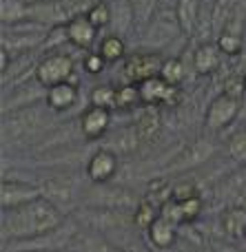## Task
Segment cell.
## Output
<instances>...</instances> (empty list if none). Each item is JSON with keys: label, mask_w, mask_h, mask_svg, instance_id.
Segmentation results:
<instances>
[{"label": "cell", "mask_w": 246, "mask_h": 252, "mask_svg": "<svg viewBox=\"0 0 246 252\" xmlns=\"http://www.w3.org/2000/svg\"><path fill=\"white\" fill-rule=\"evenodd\" d=\"M65 217L62 210L47 197H38L34 201L18 206L11 210H2V239L4 241H29L58 230Z\"/></svg>", "instance_id": "cell-1"}, {"label": "cell", "mask_w": 246, "mask_h": 252, "mask_svg": "<svg viewBox=\"0 0 246 252\" xmlns=\"http://www.w3.org/2000/svg\"><path fill=\"white\" fill-rule=\"evenodd\" d=\"M51 113H56V111L49 109L47 102H38V104L2 113V139L4 142L7 139L9 142H20V139L42 133L49 126Z\"/></svg>", "instance_id": "cell-2"}, {"label": "cell", "mask_w": 246, "mask_h": 252, "mask_svg": "<svg viewBox=\"0 0 246 252\" xmlns=\"http://www.w3.org/2000/svg\"><path fill=\"white\" fill-rule=\"evenodd\" d=\"M180 35L184 33H182L176 11H158L153 20L146 25V29L142 31V44H144L146 51H160Z\"/></svg>", "instance_id": "cell-3"}, {"label": "cell", "mask_w": 246, "mask_h": 252, "mask_svg": "<svg viewBox=\"0 0 246 252\" xmlns=\"http://www.w3.org/2000/svg\"><path fill=\"white\" fill-rule=\"evenodd\" d=\"M73 73H75V60L69 53H62V49L60 51L44 53L38 60V66H35V78L47 89L62 82H71Z\"/></svg>", "instance_id": "cell-4"}, {"label": "cell", "mask_w": 246, "mask_h": 252, "mask_svg": "<svg viewBox=\"0 0 246 252\" xmlns=\"http://www.w3.org/2000/svg\"><path fill=\"white\" fill-rule=\"evenodd\" d=\"M164 58L158 51H138V53H129L124 58V78L131 84H142L144 80L158 78L162 71Z\"/></svg>", "instance_id": "cell-5"}, {"label": "cell", "mask_w": 246, "mask_h": 252, "mask_svg": "<svg viewBox=\"0 0 246 252\" xmlns=\"http://www.w3.org/2000/svg\"><path fill=\"white\" fill-rule=\"evenodd\" d=\"M242 109V100H235V97L220 93L211 100V104L207 106V113H204V126L209 130H222L226 126H231L235 122V118L240 115Z\"/></svg>", "instance_id": "cell-6"}, {"label": "cell", "mask_w": 246, "mask_h": 252, "mask_svg": "<svg viewBox=\"0 0 246 252\" xmlns=\"http://www.w3.org/2000/svg\"><path fill=\"white\" fill-rule=\"evenodd\" d=\"M73 16V9L65 0H34V2H29V18L49 27V29L67 25Z\"/></svg>", "instance_id": "cell-7"}, {"label": "cell", "mask_w": 246, "mask_h": 252, "mask_svg": "<svg viewBox=\"0 0 246 252\" xmlns=\"http://www.w3.org/2000/svg\"><path fill=\"white\" fill-rule=\"evenodd\" d=\"M140 87V97L144 106H176L180 102V87H171L162 78L144 80Z\"/></svg>", "instance_id": "cell-8"}, {"label": "cell", "mask_w": 246, "mask_h": 252, "mask_svg": "<svg viewBox=\"0 0 246 252\" xmlns=\"http://www.w3.org/2000/svg\"><path fill=\"white\" fill-rule=\"evenodd\" d=\"M215 153L213 144L209 139H195V142L186 144L171 161H169L167 168L173 170V173H182V170H191V168H198L200 164L209 159V157Z\"/></svg>", "instance_id": "cell-9"}, {"label": "cell", "mask_w": 246, "mask_h": 252, "mask_svg": "<svg viewBox=\"0 0 246 252\" xmlns=\"http://www.w3.org/2000/svg\"><path fill=\"white\" fill-rule=\"evenodd\" d=\"M78 126H80V133H82L84 139H102L106 133H109V126H111V111L106 109H100V106H91L82 111L78 120Z\"/></svg>", "instance_id": "cell-10"}, {"label": "cell", "mask_w": 246, "mask_h": 252, "mask_svg": "<svg viewBox=\"0 0 246 252\" xmlns=\"http://www.w3.org/2000/svg\"><path fill=\"white\" fill-rule=\"evenodd\" d=\"M118 173V155L109 148H98L87 161V175L93 184H109Z\"/></svg>", "instance_id": "cell-11"}, {"label": "cell", "mask_w": 246, "mask_h": 252, "mask_svg": "<svg viewBox=\"0 0 246 252\" xmlns=\"http://www.w3.org/2000/svg\"><path fill=\"white\" fill-rule=\"evenodd\" d=\"M42 197L38 186H31V184H25V182H13V179H4L0 184V206L2 210H11V208H18V206L27 204V201H34Z\"/></svg>", "instance_id": "cell-12"}, {"label": "cell", "mask_w": 246, "mask_h": 252, "mask_svg": "<svg viewBox=\"0 0 246 252\" xmlns=\"http://www.w3.org/2000/svg\"><path fill=\"white\" fill-rule=\"evenodd\" d=\"M222 58H224V53L220 51V47L215 42H200L193 49L191 64H193V71L198 75L209 78V75H213L222 66Z\"/></svg>", "instance_id": "cell-13"}, {"label": "cell", "mask_w": 246, "mask_h": 252, "mask_svg": "<svg viewBox=\"0 0 246 252\" xmlns=\"http://www.w3.org/2000/svg\"><path fill=\"white\" fill-rule=\"evenodd\" d=\"M67 33H69V44H73L75 49L89 51V49L96 47L98 29L89 22V18L84 13H78L67 22Z\"/></svg>", "instance_id": "cell-14"}, {"label": "cell", "mask_w": 246, "mask_h": 252, "mask_svg": "<svg viewBox=\"0 0 246 252\" xmlns=\"http://www.w3.org/2000/svg\"><path fill=\"white\" fill-rule=\"evenodd\" d=\"M140 144H142L140 135H138L136 126L131 124V126H122V128L113 130L105 139V146L102 148H109V151H113L120 157V155H133L140 148Z\"/></svg>", "instance_id": "cell-15"}, {"label": "cell", "mask_w": 246, "mask_h": 252, "mask_svg": "<svg viewBox=\"0 0 246 252\" xmlns=\"http://www.w3.org/2000/svg\"><path fill=\"white\" fill-rule=\"evenodd\" d=\"M111 7V33L127 38L131 29H136V16H133V7L129 0H109Z\"/></svg>", "instance_id": "cell-16"}, {"label": "cell", "mask_w": 246, "mask_h": 252, "mask_svg": "<svg viewBox=\"0 0 246 252\" xmlns=\"http://www.w3.org/2000/svg\"><path fill=\"white\" fill-rule=\"evenodd\" d=\"M78 84L75 82H62V84H56V87H49L47 89V97H44V102H47V106L51 111H56V113H65V111H69L71 106L78 102Z\"/></svg>", "instance_id": "cell-17"}, {"label": "cell", "mask_w": 246, "mask_h": 252, "mask_svg": "<svg viewBox=\"0 0 246 252\" xmlns=\"http://www.w3.org/2000/svg\"><path fill=\"white\" fill-rule=\"evenodd\" d=\"M133 126H136L142 144L155 139L160 135V130H162V118H160L158 106H144L142 104V109L138 111L136 120H133Z\"/></svg>", "instance_id": "cell-18"}, {"label": "cell", "mask_w": 246, "mask_h": 252, "mask_svg": "<svg viewBox=\"0 0 246 252\" xmlns=\"http://www.w3.org/2000/svg\"><path fill=\"white\" fill-rule=\"evenodd\" d=\"M176 16L180 20L182 33L189 38L195 35L202 18V0H176Z\"/></svg>", "instance_id": "cell-19"}, {"label": "cell", "mask_w": 246, "mask_h": 252, "mask_svg": "<svg viewBox=\"0 0 246 252\" xmlns=\"http://www.w3.org/2000/svg\"><path fill=\"white\" fill-rule=\"evenodd\" d=\"M40 192H42V197H47L49 201H53L60 210L65 208V206H69L75 195L73 184L67 177H51V179H47V182H42Z\"/></svg>", "instance_id": "cell-20"}, {"label": "cell", "mask_w": 246, "mask_h": 252, "mask_svg": "<svg viewBox=\"0 0 246 252\" xmlns=\"http://www.w3.org/2000/svg\"><path fill=\"white\" fill-rule=\"evenodd\" d=\"M220 226L229 239H244L246 237V208L244 206H229L220 215Z\"/></svg>", "instance_id": "cell-21"}, {"label": "cell", "mask_w": 246, "mask_h": 252, "mask_svg": "<svg viewBox=\"0 0 246 252\" xmlns=\"http://www.w3.org/2000/svg\"><path fill=\"white\" fill-rule=\"evenodd\" d=\"M149 241L155 246L158 250H169L173 244L177 241V230H176V223H171L169 219L158 217L149 228Z\"/></svg>", "instance_id": "cell-22"}, {"label": "cell", "mask_w": 246, "mask_h": 252, "mask_svg": "<svg viewBox=\"0 0 246 252\" xmlns=\"http://www.w3.org/2000/svg\"><path fill=\"white\" fill-rule=\"evenodd\" d=\"M235 7H238L235 0H215V4H213V9H211V29H213L215 38L231 27Z\"/></svg>", "instance_id": "cell-23"}, {"label": "cell", "mask_w": 246, "mask_h": 252, "mask_svg": "<svg viewBox=\"0 0 246 252\" xmlns=\"http://www.w3.org/2000/svg\"><path fill=\"white\" fill-rule=\"evenodd\" d=\"M96 51L105 58L106 62H120L127 58V42H124L122 35L115 33H106L105 38H100Z\"/></svg>", "instance_id": "cell-24"}, {"label": "cell", "mask_w": 246, "mask_h": 252, "mask_svg": "<svg viewBox=\"0 0 246 252\" xmlns=\"http://www.w3.org/2000/svg\"><path fill=\"white\" fill-rule=\"evenodd\" d=\"M29 18V2L27 0H0V20L2 27L16 25Z\"/></svg>", "instance_id": "cell-25"}, {"label": "cell", "mask_w": 246, "mask_h": 252, "mask_svg": "<svg viewBox=\"0 0 246 252\" xmlns=\"http://www.w3.org/2000/svg\"><path fill=\"white\" fill-rule=\"evenodd\" d=\"M133 7V16H136V29L144 31L146 25L155 18V13L160 11V0H129Z\"/></svg>", "instance_id": "cell-26"}, {"label": "cell", "mask_w": 246, "mask_h": 252, "mask_svg": "<svg viewBox=\"0 0 246 252\" xmlns=\"http://www.w3.org/2000/svg\"><path fill=\"white\" fill-rule=\"evenodd\" d=\"M89 104L113 111L115 104H118V87H113V84H98V87H93L91 93H89Z\"/></svg>", "instance_id": "cell-27"}, {"label": "cell", "mask_w": 246, "mask_h": 252, "mask_svg": "<svg viewBox=\"0 0 246 252\" xmlns=\"http://www.w3.org/2000/svg\"><path fill=\"white\" fill-rule=\"evenodd\" d=\"M160 78L164 82H169L171 87H180L186 80V64L182 58H164L162 71H160Z\"/></svg>", "instance_id": "cell-28"}, {"label": "cell", "mask_w": 246, "mask_h": 252, "mask_svg": "<svg viewBox=\"0 0 246 252\" xmlns=\"http://www.w3.org/2000/svg\"><path fill=\"white\" fill-rule=\"evenodd\" d=\"M222 197H242L246 195V166H240L235 173H231L224 182L220 184Z\"/></svg>", "instance_id": "cell-29"}, {"label": "cell", "mask_w": 246, "mask_h": 252, "mask_svg": "<svg viewBox=\"0 0 246 252\" xmlns=\"http://www.w3.org/2000/svg\"><path fill=\"white\" fill-rule=\"evenodd\" d=\"M142 106V97H140V87L131 82H124L118 87V104L115 109L118 111H133Z\"/></svg>", "instance_id": "cell-30"}, {"label": "cell", "mask_w": 246, "mask_h": 252, "mask_svg": "<svg viewBox=\"0 0 246 252\" xmlns=\"http://www.w3.org/2000/svg\"><path fill=\"white\" fill-rule=\"evenodd\" d=\"M244 35L235 33V31H222L220 35L215 38V44L220 47V51L224 53L226 58H235L244 51Z\"/></svg>", "instance_id": "cell-31"}, {"label": "cell", "mask_w": 246, "mask_h": 252, "mask_svg": "<svg viewBox=\"0 0 246 252\" xmlns=\"http://www.w3.org/2000/svg\"><path fill=\"white\" fill-rule=\"evenodd\" d=\"M84 16L89 18V22H91V25L96 27L98 31L109 29V25H111V7H109V0H98V2L89 4V9L84 11Z\"/></svg>", "instance_id": "cell-32"}, {"label": "cell", "mask_w": 246, "mask_h": 252, "mask_svg": "<svg viewBox=\"0 0 246 252\" xmlns=\"http://www.w3.org/2000/svg\"><path fill=\"white\" fill-rule=\"evenodd\" d=\"M160 217V208L155 204H151V201H140V204L133 208V223L140 228H149L151 223L155 221V219Z\"/></svg>", "instance_id": "cell-33"}, {"label": "cell", "mask_w": 246, "mask_h": 252, "mask_svg": "<svg viewBox=\"0 0 246 252\" xmlns=\"http://www.w3.org/2000/svg\"><path fill=\"white\" fill-rule=\"evenodd\" d=\"M226 151H229L233 161H238L240 166H246V130L231 135L229 144H226Z\"/></svg>", "instance_id": "cell-34"}, {"label": "cell", "mask_w": 246, "mask_h": 252, "mask_svg": "<svg viewBox=\"0 0 246 252\" xmlns=\"http://www.w3.org/2000/svg\"><path fill=\"white\" fill-rule=\"evenodd\" d=\"M180 208H182V219H184V223H193L195 219L202 215L204 201H202V197H193V199L182 201Z\"/></svg>", "instance_id": "cell-35"}, {"label": "cell", "mask_w": 246, "mask_h": 252, "mask_svg": "<svg viewBox=\"0 0 246 252\" xmlns=\"http://www.w3.org/2000/svg\"><path fill=\"white\" fill-rule=\"evenodd\" d=\"M222 93L235 97V100H242L246 97V87H244V75H229L222 87Z\"/></svg>", "instance_id": "cell-36"}, {"label": "cell", "mask_w": 246, "mask_h": 252, "mask_svg": "<svg viewBox=\"0 0 246 252\" xmlns=\"http://www.w3.org/2000/svg\"><path fill=\"white\" fill-rule=\"evenodd\" d=\"M193 197H200V190L191 182H180L171 188V199L177 201V204H182L186 199H193Z\"/></svg>", "instance_id": "cell-37"}, {"label": "cell", "mask_w": 246, "mask_h": 252, "mask_svg": "<svg viewBox=\"0 0 246 252\" xmlns=\"http://www.w3.org/2000/svg\"><path fill=\"white\" fill-rule=\"evenodd\" d=\"M106 64H109V62H106L105 58H102V56H100V53H98V51H89L87 56H84V60H82V66H84V71H87V73H91V75H98V73H102Z\"/></svg>", "instance_id": "cell-38"}, {"label": "cell", "mask_w": 246, "mask_h": 252, "mask_svg": "<svg viewBox=\"0 0 246 252\" xmlns=\"http://www.w3.org/2000/svg\"><path fill=\"white\" fill-rule=\"evenodd\" d=\"M244 40H246V18H244Z\"/></svg>", "instance_id": "cell-39"}, {"label": "cell", "mask_w": 246, "mask_h": 252, "mask_svg": "<svg viewBox=\"0 0 246 252\" xmlns=\"http://www.w3.org/2000/svg\"><path fill=\"white\" fill-rule=\"evenodd\" d=\"M244 87H246V75H244Z\"/></svg>", "instance_id": "cell-40"}, {"label": "cell", "mask_w": 246, "mask_h": 252, "mask_svg": "<svg viewBox=\"0 0 246 252\" xmlns=\"http://www.w3.org/2000/svg\"><path fill=\"white\" fill-rule=\"evenodd\" d=\"M244 239H246V237H244Z\"/></svg>", "instance_id": "cell-41"}, {"label": "cell", "mask_w": 246, "mask_h": 252, "mask_svg": "<svg viewBox=\"0 0 246 252\" xmlns=\"http://www.w3.org/2000/svg\"><path fill=\"white\" fill-rule=\"evenodd\" d=\"M244 130H246V128H244Z\"/></svg>", "instance_id": "cell-42"}]
</instances>
